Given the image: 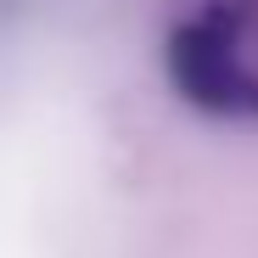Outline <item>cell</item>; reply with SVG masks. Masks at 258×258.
<instances>
[{
  "label": "cell",
  "instance_id": "1",
  "mask_svg": "<svg viewBox=\"0 0 258 258\" xmlns=\"http://www.w3.org/2000/svg\"><path fill=\"white\" fill-rule=\"evenodd\" d=\"M168 84L208 118L258 123V51L241 39V23L213 0L168 34Z\"/></svg>",
  "mask_w": 258,
  "mask_h": 258
}]
</instances>
